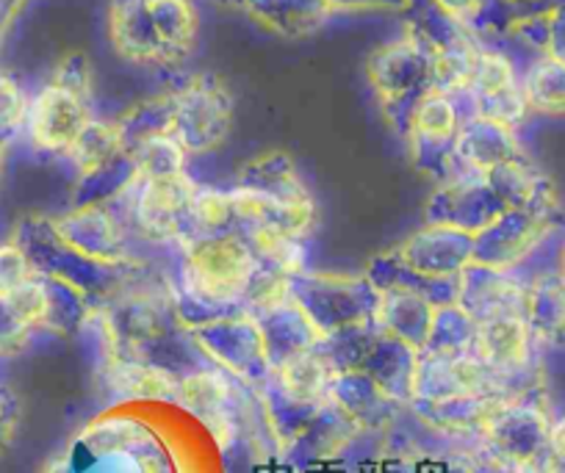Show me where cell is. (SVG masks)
<instances>
[{
  "label": "cell",
  "instance_id": "20",
  "mask_svg": "<svg viewBox=\"0 0 565 473\" xmlns=\"http://www.w3.org/2000/svg\"><path fill=\"white\" fill-rule=\"evenodd\" d=\"M29 280H34V269L23 249L18 244H0V299Z\"/></svg>",
  "mask_w": 565,
  "mask_h": 473
},
{
  "label": "cell",
  "instance_id": "14",
  "mask_svg": "<svg viewBox=\"0 0 565 473\" xmlns=\"http://www.w3.org/2000/svg\"><path fill=\"white\" fill-rule=\"evenodd\" d=\"M249 238H253V252L260 260L269 264V269L282 271V275H297L306 266V249L297 238L286 236L280 227L260 225L249 227Z\"/></svg>",
  "mask_w": 565,
  "mask_h": 473
},
{
  "label": "cell",
  "instance_id": "3",
  "mask_svg": "<svg viewBox=\"0 0 565 473\" xmlns=\"http://www.w3.org/2000/svg\"><path fill=\"white\" fill-rule=\"evenodd\" d=\"M29 133L45 152H70L89 125L84 95L62 80L45 86L29 106Z\"/></svg>",
  "mask_w": 565,
  "mask_h": 473
},
{
  "label": "cell",
  "instance_id": "2",
  "mask_svg": "<svg viewBox=\"0 0 565 473\" xmlns=\"http://www.w3.org/2000/svg\"><path fill=\"white\" fill-rule=\"evenodd\" d=\"M231 125V100L216 84H194L170 108L167 133L183 150L205 152L220 144Z\"/></svg>",
  "mask_w": 565,
  "mask_h": 473
},
{
  "label": "cell",
  "instance_id": "5",
  "mask_svg": "<svg viewBox=\"0 0 565 473\" xmlns=\"http://www.w3.org/2000/svg\"><path fill=\"white\" fill-rule=\"evenodd\" d=\"M194 194H198V186L183 172L150 178L141 183V192L136 197V225L156 241L178 238L186 222L192 219Z\"/></svg>",
  "mask_w": 565,
  "mask_h": 473
},
{
  "label": "cell",
  "instance_id": "13",
  "mask_svg": "<svg viewBox=\"0 0 565 473\" xmlns=\"http://www.w3.org/2000/svg\"><path fill=\"white\" fill-rule=\"evenodd\" d=\"M111 385L122 396H134V399H172L178 390L170 372L159 366H145V363H119L111 374Z\"/></svg>",
  "mask_w": 565,
  "mask_h": 473
},
{
  "label": "cell",
  "instance_id": "8",
  "mask_svg": "<svg viewBox=\"0 0 565 473\" xmlns=\"http://www.w3.org/2000/svg\"><path fill=\"white\" fill-rule=\"evenodd\" d=\"M153 29L159 34L161 47H164V62H181L189 56L198 31V18H194L189 0H145Z\"/></svg>",
  "mask_w": 565,
  "mask_h": 473
},
{
  "label": "cell",
  "instance_id": "15",
  "mask_svg": "<svg viewBox=\"0 0 565 473\" xmlns=\"http://www.w3.org/2000/svg\"><path fill=\"white\" fill-rule=\"evenodd\" d=\"M0 302H3V308L9 310L12 322L20 324L23 330L45 327L47 319H51V313H53L51 291H47V288L36 280V277L34 280L23 282L20 288H14V291L7 293V297L0 299Z\"/></svg>",
  "mask_w": 565,
  "mask_h": 473
},
{
  "label": "cell",
  "instance_id": "4",
  "mask_svg": "<svg viewBox=\"0 0 565 473\" xmlns=\"http://www.w3.org/2000/svg\"><path fill=\"white\" fill-rule=\"evenodd\" d=\"M535 344V333L524 313H502L477 324L471 355L486 363L493 374L510 379L532 366Z\"/></svg>",
  "mask_w": 565,
  "mask_h": 473
},
{
  "label": "cell",
  "instance_id": "6",
  "mask_svg": "<svg viewBox=\"0 0 565 473\" xmlns=\"http://www.w3.org/2000/svg\"><path fill=\"white\" fill-rule=\"evenodd\" d=\"M524 315L535 341L565 344V280L557 271L537 277L532 286H526Z\"/></svg>",
  "mask_w": 565,
  "mask_h": 473
},
{
  "label": "cell",
  "instance_id": "16",
  "mask_svg": "<svg viewBox=\"0 0 565 473\" xmlns=\"http://www.w3.org/2000/svg\"><path fill=\"white\" fill-rule=\"evenodd\" d=\"M413 125L427 139H449L458 128V114H455V106L447 100V95L433 92V95L422 97V103L416 106Z\"/></svg>",
  "mask_w": 565,
  "mask_h": 473
},
{
  "label": "cell",
  "instance_id": "23",
  "mask_svg": "<svg viewBox=\"0 0 565 473\" xmlns=\"http://www.w3.org/2000/svg\"><path fill=\"white\" fill-rule=\"evenodd\" d=\"M557 275L565 280V241L559 244V255H557Z\"/></svg>",
  "mask_w": 565,
  "mask_h": 473
},
{
  "label": "cell",
  "instance_id": "22",
  "mask_svg": "<svg viewBox=\"0 0 565 473\" xmlns=\"http://www.w3.org/2000/svg\"><path fill=\"white\" fill-rule=\"evenodd\" d=\"M541 473H565V416L552 418L546 440V462Z\"/></svg>",
  "mask_w": 565,
  "mask_h": 473
},
{
  "label": "cell",
  "instance_id": "12",
  "mask_svg": "<svg viewBox=\"0 0 565 473\" xmlns=\"http://www.w3.org/2000/svg\"><path fill=\"white\" fill-rule=\"evenodd\" d=\"M125 139L117 128L103 122H89L84 128V133L78 136V141L70 150V158L75 161V166L81 170V175H95L103 166H108L117 152H122Z\"/></svg>",
  "mask_w": 565,
  "mask_h": 473
},
{
  "label": "cell",
  "instance_id": "9",
  "mask_svg": "<svg viewBox=\"0 0 565 473\" xmlns=\"http://www.w3.org/2000/svg\"><path fill=\"white\" fill-rule=\"evenodd\" d=\"M526 108L559 117L565 114V62L548 56L530 69L524 80Z\"/></svg>",
  "mask_w": 565,
  "mask_h": 473
},
{
  "label": "cell",
  "instance_id": "19",
  "mask_svg": "<svg viewBox=\"0 0 565 473\" xmlns=\"http://www.w3.org/2000/svg\"><path fill=\"white\" fill-rule=\"evenodd\" d=\"M192 222L209 233H220L236 222V205L233 194L216 192V189H198L192 203Z\"/></svg>",
  "mask_w": 565,
  "mask_h": 473
},
{
  "label": "cell",
  "instance_id": "17",
  "mask_svg": "<svg viewBox=\"0 0 565 473\" xmlns=\"http://www.w3.org/2000/svg\"><path fill=\"white\" fill-rule=\"evenodd\" d=\"M515 73L513 64L508 62L499 53H477L475 73H471V89L480 95V100L493 95H502V92L515 89Z\"/></svg>",
  "mask_w": 565,
  "mask_h": 473
},
{
  "label": "cell",
  "instance_id": "1",
  "mask_svg": "<svg viewBox=\"0 0 565 473\" xmlns=\"http://www.w3.org/2000/svg\"><path fill=\"white\" fill-rule=\"evenodd\" d=\"M258 271L253 247L231 236H211L192 241L186 249V282L194 293L211 302H231L247 293Z\"/></svg>",
  "mask_w": 565,
  "mask_h": 473
},
{
  "label": "cell",
  "instance_id": "7",
  "mask_svg": "<svg viewBox=\"0 0 565 473\" xmlns=\"http://www.w3.org/2000/svg\"><path fill=\"white\" fill-rule=\"evenodd\" d=\"M277 383H280L282 394L297 405H317V401L328 399V394L333 390V368L324 357L302 350L280 361Z\"/></svg>",
  "mask_w": 565,
  "mask_h": 473
},
{
  "label": "cell",
  "instance_id": "18",
  "mask_svg": "<svg viewBox=\"0 0 565 473\" xmlns=\"http://www.w3.org/2000/svg\"><path fill=\"white\" fill-rule=\"evenodd\" d=\"M244 297L253 302V308L264 310V313H277L291 299V277L277 269H269V266L266 269L258 266Z\"/></svg>",
  "mask_w": 565,
  "mask_h": 473
},
{
  "label": "cell",
  "instance_id": "10",
  "mask_svg": "<svg viewBox=\"0 0 565 473\" xmlns=\"http://www.w3.org/2000/svg\"><path fill=\"white\" fill-rule=\"evenodd\" d=\"M175 399L186 410L198 412L200 418L211 421L216 416H225V405L231 399V385H227V379L222 374L200 372L178 383Z\"/></svg>",
  "mask_w": 565,
  "mask_h": 473
},
{
  "label": "cell",
  "instance_id": "11",
  "mask_svg": "<svg viewBox=\"0 0 565 473\" xmlns=\"http://www.w3.org/2000/svg\"><path fill=\"white\" fill-rule=\"evenodd\" d=\"M183 152L186 150L167 130H161V133H150L148 139H141L130 152V158H134L141 181H150V178L181 175Z\"/></svg>",
  "mask_w": 565,
  "mask_h": 473
},
{
  "label": "cell",
  "instance_id": "21",
  "mask_svg": "<svg viewBox=\"0 0 565 473\" xmlns=\"http://www.w3.org/2000/svg\"><path fill=\"white\" fill-rule=\"evenodd\" d=\"M29 106L23 89L9 75H0V133L20 128L29 119Z\"/></svg>",
  "mask_w": 565,
  "mask_h": 473
}]
</instances>
